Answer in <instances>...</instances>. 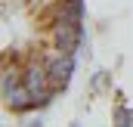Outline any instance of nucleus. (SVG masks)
Masks as SVG:
<instances>
[{
	"instance_id": "f257e3e1",
	"label": "nucleus",
	"mask_w": 133,
	"mask_h": 127,
	"mask_svg": "<svg viewBox=\"0 0 133 127\" xmlns=\"http://www.w3.org/2000/svg\"><path fill=\"white\" fill-rule=\"evenodd\" d=\"M111 90V71H105V68H99L93 78H90V93L99 96V93H108Z\"/></svg>"
},
{
	"instance_id": "f03ea898",
	"label": "nucleus",
	"mask_w": 133,
	"mask_h": 127,
	"mask_svg": "<svg viewBox=\"0 0 133 127\" xmlns=\"http://www.w3.org/2000/svg\"><path fill=\"white\" fill-rule=\"evenodd\" d=\"M111 121H115V124H133V109H127L124 102H118V109H115Z\"/></svg>"
}]
</instances>
